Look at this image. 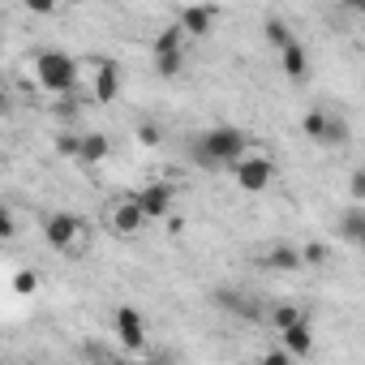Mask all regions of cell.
Segmentation results:
<instances>
[{
    "label": "cell",
    "instance_id": "1",
    "mask_svg": "<svg viewBox=\"0 0 365 365\" xmlns=\"http://www.w3.org/2000/svg\"><path fill=\"white\" fill-rule=\"evenodd\" d=\"M245 146H250V133L237 129V125H215L207 133H198L190 142V155L198 168H232L237 159H245Z\"/></svg>",
    "mask_w": 365,
    "mask_h": 365
},
{
    "label": "cell",
    "instance_id": "2",
    "mask_svg": "<svg viewBox=\"0 0 365 365\" xmlns=\"http://www.w3.org/2000/svg\"><path fill=\"white\" fill-rule=\"evenodd\" d=\"M78 78H82V69H78V61H73L69 52L48 48V52H39V56H35V82H39L52 99H56V95L78 91Z\"/></svg>",
    "mask_w": 365,
    "mask_h": 365
},
{
    "label": "cell",
    "instance_id": "3",
    "mask_svg": "<svg viewBox=\"0 0 365 365\" xmlns=\"http://www.w3.org/2000/svg\"><path fill=\"white\" fill-rule=\"evenodd\" d=\"M228 172L237 176V185H241L245 194H262V190L271 185V176H275V159H267V155H245V159H237Z\"/></svg>",
    "mask_w": 365,
    "mask_h": 365
},
{
    "label": "cell",
    "instance_id": "4",
    "mask_svg": "<svg viewBox=\"0 0 365 365\" xmlns=\"http://www.w3.org/2000/svg\"><path fill=\"white\" fill-rule=\"evenodd\" d=\"M112 322H116V344H120L125 352H150V335H146V322H142V314H138L133 305H120Z\"/></svg>",
    "mask_w": 365,
    "mask_h": 365
},
{
    "label": "cell",
    "instance_id": "5",
    "mask_svg": "<svg viewBox=\"0 0 365 365\" xmlns=\"http://www.w3.org/2000/svg\"><path fill=\"white\" fill-rule=\"evenodd\" d=\"M172 202H176V190L168 185V180H150L146 190L133 194V207L142 211V220H163L172 211Z\"/></svg>",
    "mask_w": 365,
    "mask_h": 365
},
{
    "label": "cell",
    "instance_id": "6",
    "mask_svg": "<svg viewBox=\"0 0 365 365\" xmlns=\"http://www.w3.org/2000/svg\"><path fill=\"white\" fill-rule=\"evenodd\" d=\"M125 91V69L116 61H99L95 65V78H91V99L95 103H116Z\"/></svg>",
    "mask_w": 365,
    "mask_h": 365
},
{
    "label": "cell",
    "instance_id": "7",
    "mask_svg": "<svg viewBox=\"0 0 365 365\" xmlns=\"http://www.w3.org/2000/svg\"><path fill=\"white\" fill-rule=\"evenodd\" d=\"M43 237H48V245H52V250H73V245H78V237H82V224H78L73 215L56 211V215H48Z\"/></svg>",
    "mask_w": 365,
    "mask_h": 365
},
{
    "label": "cell",
    "instance_id": "8",
    "mask_svg": "<svg viewBox=\"0 0 365 365\" xmlns=\"http://www.w3.org/2000/svg\"><path fill=\"white\" fill-rule=\"evenodd\" d=\"M215 301L228 309V314H237V318H245V322H258L267 309H262V301L258 297H245V292H237V288H220L215 292Z\"/></svg>",
    "mask_w": 365,
    "mask_h": 365
},
{
    "label": "cell",
    "instance_id": "9",
    "mask_svg": "<svg viewBox=\"0 0 365 365\" xmlns=\"http://www.w3.org/2000/svg\"><path fill=\"white\" fill-rule=\"evenodd\" d=\"M279 348L297 361V356H309L314 352V331H309V318H301V322H292V327H284L279 331Z\"/></svg>",
    "mask_w": 365,
    "mask_h": 365
},
{
    "label": "cell",
    "instance_id": "10",
    "mask_svg": "<svg viewBox=\"0 0 365 365\" xmlns=\"http://www.w3.org/2000/svg\"><path fill=\"white\" fill-rule=\"evenodd\" d=\"M215 9H207V5H190V9H180V18H176V26H180V35H211V26H215Z\"/></svg>",
    "mask_w": 365,
    "mask_h": 365
},
{
    "label": "cell",
    "instance_id": "11",
    "mask_svg": "<svg viewBox=\"0 0 365 365\" xmlns=\"http://www.w3.org/2000/svg\"><path fill=\"white\" fill-rule=\"evenodd\" d=\"M262 267H271V271H301L305 262H301V250H297L292 241H275V245L262 254Z\"/></svg>",
    "mask_w": 365,
    "mask_h": 365
},
{
    "label": "cell",
    "instance_id": "12",
    "mask_svg": "<svg viewBox=\"0 0 365 365\" xmlns=\"http://www.w3.org/2000/svg\"><path fill=\"white\" fill-rule=\"evenodd\" d=\"M108 150H112V142H108V133H99V129H91V133H82V138H78V159H82L86 168L103 163V159H108Z\"/></svg>",
    "mask_w": 365,
    "mask_h": 365
},
{
    "label": "cell",
    "instance_id": "13",
    "mask_svg": "<svg viewBox=\"0 0 365 365\" xmlns=\"http://www.w3.org/2000/svg\"><path fill=\"white\" fill-rule=\"evenodd\" d=\"M142 211L133 207V198H125V202H116L112 207V232H120V237H133V232H142Z\"/></svg>",
    "mask_w": 365,
    "mask_h": 365
},
{
    "label": "cell",
    "instance_id": "14",
    "mask_svg": "<svg viewBox=\"0 0 365 365\" xmlns=\"http://www.w3.org/2000/svg\"><path fill=\"white\" fill-rule=\"evenodd\" d=\"M339 241L344 245H361L365 241V207H348L339 215Z\"/></svg>",
    "mask_w": 365,
    "mask_h": 365
},
{
    "label": "cell",
    "instance_id": "15",
    "mask_svg": "<svg viewBox=\"0 0 365 365\" xmlns=\"http://www.w3.org/2000/svg\"><path fill=\"white\" fill-rule=\"evenodd\" d=\"M279 61H284V73H288V78H292V82H297V78H305V73H309V52H305V48H301V43H297V39H292V43H288V48H279Z\"/></svg>",
    "mask_w": 365,
    "mask_h": 365
},
{
    "label": "cell",
    "instance_id": "16",
    "mask_svg": "<svg viewBox=\"0 0 365 365\" xmlns=\"http://www.w3.org/2000/svg\"><path fill=\"white\" fill-rule=\"evenodd\" d=\"M82 103H91V95H82V91H69V95H56V99H52V116H61L65 125H73V120L82 116Z\"/></svg>",
    "mask_w": 365,
    "mask_h": 365
},
{
    "label": "cell",
    "instance_id": "17",
    "mask_svg": "<svg viewBox=\"0 0 365 365\" xmlns=\"http://www.w3.org/2000/svg\"><path fill=\"white\" fill-rule=\"evenodd\" d=\"M352 142V129L339 112H327V129H322V146H348Z\"/></svg>",
    "mask_w": 365,
    "mask_h": 365
},
{
    "label": "cell",
    "instance_id": "18",
    "mask_svg": "<svg viewBox=\"0 0 365 365\" xmlns=\"http://www.w3.org/2000/svg\"><path fill=\"white\" fill-rule=\"evenodd\" d=\"M262 39H267L271 48H288L297 35H292V26H288L284 18H267V22H262Z\"/></svg>",
    "mask_w": 365,
    "mask_h": 365
},
{
    "label": "cell",
    "instance_id": "19",
    "mask_svg": "<svg viewBox=\"0 0 365 365\" xmlns=\"http://www.w3.org/2000/svg\"><path fill=\"white\" fill-rule=\"evenodd\" d=\"M82 361H86V365H112L116 352H112L108 339H86V344H82Z\"/></svg>",
    "mask_w": 365,
    "mask_h": 365
},
{
    "label": "cell",
    "instance_id": "20",
    "mask_svg": "<svg viewBox=\"0 0 365 365\" xmlns=\"http://www.w3.org/2000/svg\"><path fill=\"white\" fill-rule=\"evenodd\" d=\"M168 52H185V35H180V26H163L155 35V56H168Z\"/></svg>",
    "mask_w": 365,
    "mask_h": 365
},
{
    "label": "cell",
    "instance_id": "21",
    "mask_svg": "<svg viewBox=\"0 0 365 365\" xmlns=\"http://www.w3.org/2000/svg\"><path fill=\"white\" fill-rule=\"evenodd\" d=\"M305 318V309L297 305V301H279V305H271V322L284 331V327H292V322H301Z\"/></svg>",
    "mask_w": 365,
    "mask_h": 365
},
{
    "label": "cell",
    "instance_id": "22",
    "mask_svg": "<svg viewBox=\"0 0 365 365\" xmlns=\"http://www.w3.org/2000/svg\"><path fill=\"white\" fill-rule=\"evenodd\" d=\"M180 69H185V52L155 56V73H159V78H180Z\"/></svg>",
    "mask_w": 365,
    "mask_h": 365
},
{
    "label": "cell",
    "instance_id": "23",
    "mask_svg": "<svg viewBox=\"0 0 365 365\" xmlns=\"http://www.w3.org/2000/svg\"><path fill=\"white\" fill-rule=\"evenodd\" d=\"M297 250H301V262H305V267H322V262L331 258V250H327L322 241H305V245H297Z\"/></svg>",
    "mask_w": 365,
    "mask_h": 365
},
{
    "label": "cell",
    "instance_id": "24",
    "mask_svg": "<svg viewBox=\"0 0 365 365\" xmlns=\"http://www.w3.org/2000/svg\"><path fill=\"white\" fill-rule=\"evenodd\" d=\"M301 129H305V138H314V142H322V129H327V108H314L305 120H301Z\"/></svg>",
    "mask_w": 365,
    "mask_h": 365
},
{
    "label": "cell",
    "instance_id": "25",
    "mask_svg": "<svg viewBox=\"0 0 365 365\" xmlns=\"http://www.w3.org/2000/svg\"><path fill=\"white\" fill-rule=\"evenodd\" d=\"M78 138H82V133H73V129H61V133H56V155H69V159H78Z\"/></svg>",
    "mask_w": 365,
    "mask_h": 365
},
{
    "label": "cell",
    "instance_id": "26",
    "mask_svg": "<svg viewBox=\"0 0 365 365\" xmlns=\"http://www.w3.org/2000/svg\"><path fill=\"white\" fill-rule=\"evenodd\" d=\"M35 288H39V271H18V275H14V292H18V297H31Z\"/></svg>",
    "mask_w": 365,
    "mask_h": 365
},
{
    "label": "cell",
    "instance_id": "27",
    "mask_svg": "<svg viewBox=\"0 0 365 365\" xmlns=\"http://www.w3.org/2000/svg\"><path fill=\"white\" fill-rule=\"evenodd\" d=\"M348 194H352V207H361V202H365V172H361V168L348 176Z\"/></svg>",
    "mask_w": 365,
    "mask_h": 365
},
{
    "label": "cell",
    "instance_id": "28",
    "mask_svg": "<svg viewBox=\"0 0 365 365\" xmlns=\"http://www.w3.org/2000/svg\"><path fill=\"white\" fill-rule=\"evenodd\" d=\"M146 365H180V356L172 348H150L146 352Z\"/></svg>",
    "mask_w": 365,
    "mask_h": 365
},
{
    "label": "cell",
    "instance_id": "29",
    "mask_svg": "<svg viewBox=\"0 0 365 365\" xmlns=\"http://www.w3.org/2000/svg\"><path fill=\"white\" fill-rule=\"evenodd\" d=\"M159 138H163V129H159V125H150V120H146V125H138V142H142V146H159Z\"/></svg>",
    "mask_w": 365,
    "mask_h": 365
},
{
    "label": "cell",
    "instance_id": "30",
    "mask_svg": "<svg viewBox=\"0 0 365 365\" xmlns=\"http://www.w3.org/2000/svg\"><path fill=\"white\" fill-rule=\"evenodd\" d=\"M18 232V224H14V215H9V207L5 202H0V241H9Z\"/></svg>",
    "mask_w": 365,
    "mask_h": 365
},
{
    "label": "cell",
    "instance_id": "31",
    "mask_svg": "<svg viewBox=\"0 0 365 365\" xmlns=\"http://www.w3.org/2000/svg\"><path fill=\"white\" fill-rule=\"evenodd\" d=\"M258 365H297V361H292L284 348H271V352H262V361H258Z\"/></svg>",
    "mask_w": 365,
    "mask_h": 365
},
{
    "label": "cell",
    "instance_id": "32",
    "mask_svg": "<svg viewBox=\"0 0 365 365\" xmlns=\"http://www.w3.org/2000/svg\"><path fill=\"white\" fill-rule=\"evenodd\" d=\"M26 9H31V14H39V18H48V14H52V5H48V0H31Z\"/></svg>",
    "mask_w": 365,
    "mask_h": 365
},
{
    "label": "cell",
    "instance_id": "33",
    "mask_svg": "<svg viewBox=\"0 0 365 365\" xmlns=\"http://www.w3.org/2000/svg\"><path fill=\"white\" fill-rule=\"evenodd\" d=\"M9 108H14V103H9V95L0 91V116H9Z\"/></svg>",
    "mask_w": 365,
    "mask_h": 365
},
{
    "label": "cell",
    "instance_id": "34",
    "mask_svg": "<svg viewBox=\"0 0 365 365\" xmlns=\"http://www.w3.org/2000/svg\"><path fill=\"white\" fill-rule=\"evenodd\" d=\"M112 365H133V361H129V356H116V361H112Z\"/></svg>",
    "mask_w": 365,
    "mask_h": 365
}]
</instances>
